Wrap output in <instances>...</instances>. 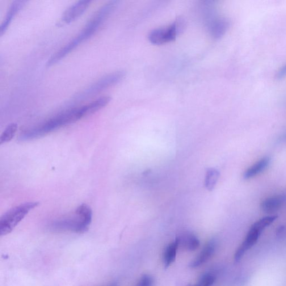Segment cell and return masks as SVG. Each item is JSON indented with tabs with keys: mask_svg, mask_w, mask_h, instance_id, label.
Wrapping results in <instances>:
<instances>
[{
	"mask_svg": "<svg viewBox=\"0 0 286 286\" xmlns=\"http://www.w3.org/2000/svg\"><path fill=\"white\" fill-rule=\"evenodd\" d=\"M82 109V107H75L59 113L44 123L24 132L19 140L23 141L35 140L64 126L74 123L85 117Z\"/></svg>",
	"mask_w": 286,
	"mask_h": 286,
	"instance_id": "cell-1",
	"label": "cell"
},
{
	"mask_svg": "<svg viewBox=\"0 0 286 286\" xmlns=\"http://www.w3.org/2000/svg\"><path fill=\"white\" fill-rule=\"evenodd\" d=\"M92 211L89 206L83 204L75 211L72 218H65L54 221L50 229L54 231H70L77 233H84L89 229L92 219Z\"/></svg>",
	"mask_w": 286,
	"mask_h": 286,
	"instance_id": "cell-2",
	"label": "cell"
},
{
	"mask_svg": "<svg viewBox=\"0 0 286 286\" xmlns=\"http://www.w3.org/2000/svg\"><path fill=\"white\" fill-rule=\"evenodd\" d=\"M116 1H112L108 2L100 8L97 11L89 22H88L85 28L83 29L81 32H80L77 37L71 40L70 43L66 45V48L69 52L76 48L77 46L82 43L98 30L99 27L102 25L105 20L110 14L113 8L116 5Z\"/></svg>",
	"mask_w": 286,
	"mask_h": 286,
	"instance_id": "cell-3",
	"label": "cell"
},
{
	"mask_svg": "<svg viewBox=\"0 0 286 286\" xmlns=\"http://www.w3.org/2000/svg\"><path fill=\"white\" fill-rule=\"evenodd\" d=\"M38 205L37 202H30L17 206L4 214L0 219V235L4 236L10 234L29 213Z\"/></svg>",
	"mask_w": 286,
	"mask_h": 286,
	"instance_id": "cell-4",
	"label": "cell"
},
{
	"mask_svg": "<svg viewBox=\"0 0 286 286\" xmlns=\"http://www.w3.org/2000/svg\"><path fill=\"white\" fill-rule=\"evenodd\" d=\"M276 215L264 217L254 223L247 235L245 241L240 246L234 255L235 261L238 262L241 260L246 252L253 247L257 242L262 231L270 226L277 218Z\"/></svg>",
	"mask_w": 286,
	"mask_h": 286,
	"instance_id": "cell-5",
	"label": "cell"
},
{
	"mask_svg": "<svg viewBox=\"0 0 286 286\" xmlns=\"http://www.w3.org/2000/svg\"><path fill=\"white\" fill-rule=\"evenodd\" d=\"M182 20H177L170 26L161 28L150 32L148 36L149 40L155 45H162L175 40L183 28Z\"/></svg>",
	"mask_w": 286,
	"mask_h": 286,
	"instance_id": "cell-6",
	"label": "cell"
},
{
	"mask_svg": "<svg viewBox=\"0 0 286 286\" xmlns=\"http://www.w3.org/2000/svg\"><path fill=\"white\" fill-rule=\"evenodd\" d=\"M125 77V73L123 72H117L107 75L94 84L86 91L82 92L81 95L78 96L80 100L84 99L87 97L95 95L100 91H102L107 88L115 85L119 83Z\"/></svg>",
	"mask_w": 286,
	"mask_h": 286,
	"instance_id": "cell-7",
	"label": "cell"
},
{
	"mask_svg": "<svg viewBox=\"0 0 286 286\" xmlns=\"http://www.w3.org/2000/svg\"><path fill=\"white\" fill-rule=\"evenodd\" d=\"M91 2L88 0H82L75 2L64 12L62 17V22L66 24L73 22L87 10Z\"/></svg>",
	"mask_w": 286,
	"mask_h": 286,
	"instance_id": "cell-8",
	"label": "cell"
},
{
	"mask_svg": "<svg viewBox=\"0 0 286 286\" xmlns=\"http://www.w3.org/2000/svg\"><path fill=\"white\" fill-rule=\"evenodd\" d=\"M210 35L215 39H219L225 35L230 27L229 20L225 18H213L208 23Z\"/></svg>",
	"mask_w": 286,
	"mask_h": 286,
	"instance_id": "cell-9",
	"label": "cell"
},
{
	"mask_svg": "<svg viewBox=\"0 0 286 286\" xmlns=\"http://www.w3.org/2000/svg\"><path fill=\"white\" fill-rule=\"evenodd\" d=\"M216 247V241L212 240L205 246L198 256L192 260L189 266L193 268L198 267L208 261L215 251Z\"/></svg>",
	"mask_w": 286,
	"mask_h": 286,
	"instance_id": "cell-10",
	"label": "cell"
},
{
	"mask_svg": "<svg viewBox=\"0 0 286 286\" xmlns=\"http://www.w3.org/2000/svg\"><path fill=\"white\" fill-rule=\"evenodd\" d=\"M285 202V198L283 196H272L263 200L260 204V208L265 213H275L283 207Z\"/></svg>",
	"mask_w": 286,
	"mask_h": 286,
	"instance_id": "cell-11",
	"label": "cell"
},
{
	"mask_svg": "<svg viewBox=\"0 0 286 286\" xmlns=\"http://www.w3.org/2000/svg\"><path fill=\"white\" fill-rule=\"evenodd\" d=\"M26 2L25 1H15L11 4L0 28V36H2L5 34L12 19Z\"/></svg>",
	"mask_w": 286,
	"mask_h": 286,
	"instance_id": "cell-12",
	"label": "cell"
},
{
	"mask_svg": "<svg viewBox=\"0 0 286 286\" xmlns=\"http://www.w3.org/2000/svg\"><path fill=\"white\" fill-rule=\"evenodd\" d=\"M270 157H266L260 159L254 165L248 168L244 174V178L246 179H249L261 174L262 172L267 169V168L270 165Z\"/></svg>",
	"mask_w": 286,
	"mask_h": 286,
	"instance_id": "cell-13",
	"label": "cell"
},
{
	"mask_svg": "<svg viewBox=\"0 0 286 286\" xmlns=\"http://www.w3.org/2000/svg\"><path fill=\"white\" fill-rule=\"evenodd\" d=\"M179 245V239L178 238L166 248L163 257L165 268L169 267L170 265L175 262Z\"/></svg>",
	"mask_w": 286,
	"mask_h": 286,
	"instance_id": "cell-14",
	"label": "cell"
},
{
	"mask_svg": "<svg viewBox=\"0 0 286 286\" xmlns=\"http://www.w3.org/2000/svg\"><path fill=\"white\" fill-rule=\"evenodd\" d=\"M179 243L185 249L193 251L195 250L200 246V241L195 235L191 233H186L181 238H179Z\"/></svg>",
	"mask_w": 286,
	"mask_h": 286,
	"instance_id": "cell-15",
	"label": "cell"
},
{
	"mask_svg": "<svg viewBox=\"0 0 286 286\" xmlns=\"http://www.w3.org/2000/svg\"><path fill=\"white\" fill-rule=\"evenodd\" d=\"M17 130H18L17 124L11 123L8 125L0 137V144L10 142L14 137Z\"/></svg>",
	"mask_w": 286,
	"mask_h": 286,
	"instance_id": "cell-16",
	"label": "cell"
},
{
	"mask_svg": "<svg viewBox=\"0 0 286 286\" xmlns=\"http://www.w3.org/2000/svg\"><path fill=\"white\" fill-rule=\"evenodd\" d=\"M216 277L210 273L202 275L197 283L188 286H212L215 281Z\"/></svg>",
	"mask_w": 286,
	"mask_h": 286,
	"instance_id": "cell-17",
	"label": "cell"
},
{
	"mask_svg": "<svg viewBox=\"0 0 286 286\" xmlns=\"http://www.w3.org/2000/svg\"><path fill=\"white\" fill-rule=\"evenodd\" d=\"M219 172L216 170L210 169L207 172V179H206V186L209 190H212L216 183Z\"/></svg>",
	"mask_w": 286,
	"mask_h": 286,
	"instance_id": "cell-18",
	"label": "cell"
},
{
	"mask_svg": "<svg viewBox=\"0 0 286 286\" xmlns=\"http://www.w3.org/2000/svg\"><path fill=\"white\" fill-rule=\"evenodd\" d=\"M153 277L149 275H144L142 276L136 286H153Z\"/></svg>",
	"mask_w": 286,
	"mask_h": 286,
	"instance_id": "cell-19",
	"label": "cell"
},
{
	"mask_svg": "<svg viewBox=\"0 0 286 286\" xmlns=\"http://www.w3.org/2000/svg\"><path fill=\"white\" fill-rule=\"evenodd\" d=\"M275 77L277 79H281L286 77V64L281 67L280 69L277 72Z\"/></svg>",
	"mask_w": 286,
	"mask_h": 286,
	"instance_id": "cell-20",
	"label": "cell"
},
{
	"mask_svg": "<svg viewBox=\"0 0 286 286\" xmlns=\"http://www.w3.org/2000/svg\"><path fill=\"white\" fill-rule=\"evenodd\" d=\"M281 141L286 142V133L285 134V135L283 137L281 138Z\"/></svg>",
	"mask_w": 286,
	"mask_h": 286,
	"instance_id": "cell-21",
	"label": "cell"
},
{
	"mask_svg": "<svg viewBox=\"0 0 286 286\" xmlns=\"http://www.w3.org/2000/svg\"><path fill=\"white\" fill-rule=\"evenodd\" d=\"M107 286H118V285H117V284L116 283H113V284H111L110 285H109Z\"/></svg>",
	"mask_w": 286,
	"mask_h": 286,
	"instance_id": "cell-22",
	"label": "cell"
}]
</instances>
